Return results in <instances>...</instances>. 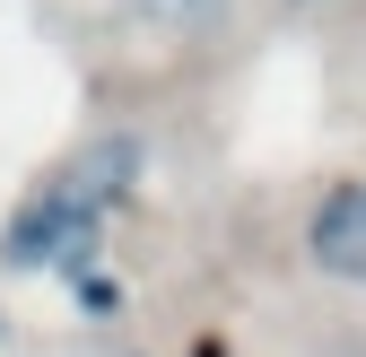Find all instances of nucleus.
<instances>
[{
    "instance_id": "f257e3e1",
    "label": "nucleus",
    "mask_w": 366,
    "mask_h": 357,
    "mask_svg": "<svg viewBox=\"0 0 366 357\" xmlns=\"http://www.w3.org/2000/svg\"><path fill=\"white\" fill-rule=\"evenodd\" d=\"M18 261V271H44V261H61V271H79L87 253H97V218L87 209H70L61 192H35L26 209H18V227H9V244H0Z\"/></svg>"
},
{
    "instance_id": "f03ea898",
    "label": "nucleus",
    "mask_w": 366,
    "mask_h": 357,
    "mask_svg": "<svg viewBox=\"0 0 366 357\" xmlns=\"http://www.w3.org/2000/svg\"><path fill=\"white\" fill-rule=\"evenodd\" d=\"M305 244H314V261H323L332 279L366 288V183H340V192H323V209H314Z\"/></svg>"
},
{
    "instance_id": "7ed1b4c3",
    "label": "nucleus",
    "mask_w": 366,
    "mask_h": 357,
    "mask_svg": "<svg viewBox=\"0 0 366 357\" xmlns=\"http://www.w3.org/2000/svg\"><path fill=\"white\" fill-rule=\"evenodd\" d=\"M131 183H140V140H97V149L70 157V174H61L53 192H61L70 209H87V218H105Z\"/></svg>"
},
{
    "instance_id": "20e7f679",
    "label": "nucleus",
    "mask_w": 366,
    "mask_h": 357,
    "mask_svg": "<svg viewBox=\"0 0 366 357\" xmlns=\"http://www.w3.org/2000/svg\"><path fill=\"white\" fill-rule=\"evenodd\" d=\"M122 18H140L157 35H209L227 18V0H122Z\"/></svg>"
}]
</instances>
